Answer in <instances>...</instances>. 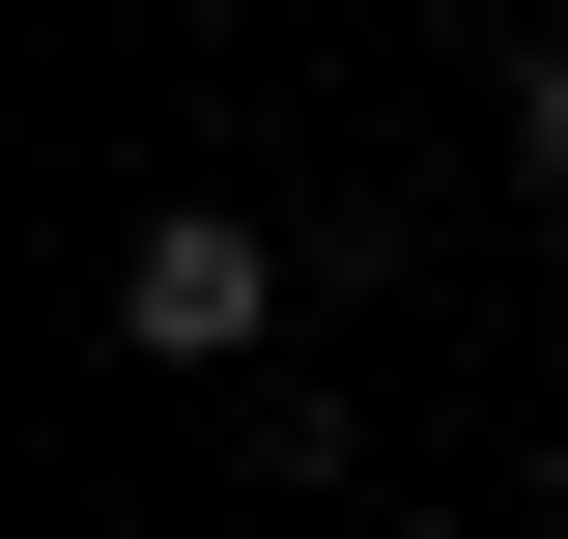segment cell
Returning <instances> with one entry per match:
<instances>
[{"instance_id":"3957f363","label":"cell","mask_w":568,"mask_h":539,"mask_svg":"<svg viewBox=\"0 0 568 539\" xmlns=\"http://www.w3.org/2000/svg\"><path fill=\"white\" fill-rule=\"evenodd\" d=\"M540 511H568V455H540Z\"/></svg>"},{"instance_id":"6da1fadb","label":"cell","mask_w":568,"mask_h":539,"mask_svg":"<svg viewBox=\"0 0 568 539\" xmlns=\"http://www.w3.org/2000/svg\"><path fill=\"white\" fill-rule=\"evenodd\" d=\"M114 340H142V369H256V340H284V256H256L227 200H171V227L114 256Z\"/></svg>"},{"instance_id":"7a4b0ae2","label":"cell","mask_w":568,"mask_h":539,"mask_svg":"<svg viewBox=\"0 0 568 539\" xmlns=\"http://www.w3.org/2000/svg\"><path fill=\"white\" fill-rule=\"evenodd\" d=\"M511 200H568V29H511Z\"/></svg>"}]
</instances>
